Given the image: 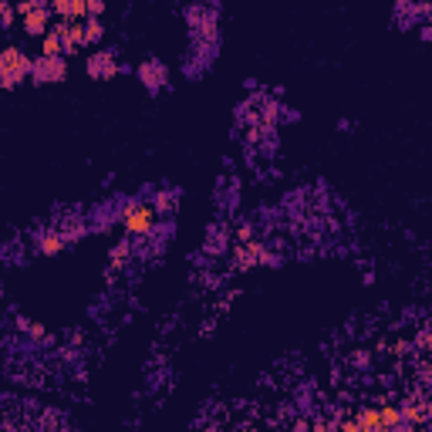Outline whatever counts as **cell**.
I'll list each match as a JSON object with an SVG mask.
<instances>
[{
  "mask_svg": "<svg viewBox=\"0 0 432 432\" xmlns=\"http://www.w3.org/2000/svg\"><path fill=\"white\" fill-rule=\"evenodd\" d=\"M31 78V58L20 48H4L0 51V88H18L20 81Z\"/></svg>",
  "mask_w": 432,
  "mask_h": 432,
  "instance_id": "6da1fadb",
  "label": "cell"
},
{
  "mask_svg": "<svg viewBox=\"0 0 432 432\" xmlns=\"http://www.w3.org/2000/svg\"><path fill=\"white\" fill-rule=\"evenodd\" d=\"M68 78V61L65 58H48L41 54L37 61H31V81L34 85H58Z\"/></svg>",
  "mask_w": 432,
  "mask_h": 432,
  "instance_id": "7a4b0ae2",
  "label": "cell"
},
{
  "mask_svg": "<svg viewBox=\"0 0 432 432\" xmlns=\"http://www.w3.org/2000/svg\"><path fill=\"white\" fill-rule=\"evenodd\" d=\"M51 31H54L58 37H61V44H65V54L81 51V48L88 44V37H85V20H58Z\"/></svg>",
  "mask_w": 432,
  "mask_h": 432,
  "instance_id": "3957f363",
  "label": "cell"
},
{
  "mask_svg": "<svg viewBox=\"0 0 432 432\" xmlns=\"http://www.w3.org/2000/svg\"><path fill=\"white\" fill-rule=\"evenodd\" d=\"M152 226H156V209L152 207H129L125 209V230L129 233H136V237H145V233H152Z\"/></svg>",
  "mask_w": 432,
  "mask_h": 432,
  "instance_id": "277c9868",
  "label": "cell"
},
{
  "mask_svg": "<svg viewBox=\"0 0 432 432\" xmlns=\"http://www.w3.org/2000/svg\"><path fill=\"white\" fill-rule=\"evenodd\" d=\"M20 24H24L27 37H44L51 31V11L48 7H31V11L20 14Z\"/></svg>",
  "mask_w": 432,
  "mask_h": 432,
  "instance_id": "5b68a950",
  "label": "cell"
},
{
  "mask_svg": "<svg viewBox=\"0 0 432 432\" xmlns=\"http://www.w3.org/2000/svg\"><path fill=\"white\" fill-rule=\"evenodd\" d=\"M54 7V14L61 20H85L88 11H85V0H48Z\"/></svg>",
  "mask_w": 432,
  "mask_h": 432,
  "instance_id": "8992f818",
  "label": "cell"
},
{
  "mask_svg": "<svg viewBox=\"0 0 432 432\" xmlns=\"http://www.w3.org/2000/svg\"><path fill=\"white\" fill-rule=\"evenodd\" d=\"M119 71L115 65V54H91V61H88V74H95V78H112Z\"/></svg>",
  "mask_w": 432,
  "mask_h": 432,
  "instance_id": "52a82bcc",
  "label": "cell"
},
{
  "mask_svg": "<svg viewBox=\"0 0 432 432\" xmlns=\"http://www.w3.org/2000/svg\"><path fill=\"white\" fill-rule=\"evenodd\" d=\"M138 74H142V81L149 88H159V81H166V68H162L159 61H145V65L138 68Z\"/></svg>",
  "mask_w": 432,
  "mask_h": 432,
  "instance_id": "ba28073f",
  "label": "cell"
},
{
  "mask_svg": "<svg viewBox=\"0 0 432 432\" xmlns=\"http://www.w3.org/2000/svg\"><path fill=\"white\" fill-rule=\"evenodd\" d=\"M41 54H48V58H65V44H61V37L48 31V34L41 37Z\"/></svg>",
  "mask_w": 432,
  "mask_h": 432,
  "instance_id": "9c48e42d",
  "label": "cell"
},
{
  "mask_svg": "<svg viewBox=\"0 0 432 432\" xmlns=\"http://www.w3.org/2000/svg\"><path fill=\"white\" fill-rule=\"evenodd\" d=\"M65 243H68L65 233H44V237H41V254H48V257H51V254H61Z\"/></svg>",
  "mask_w": 432,
  "mask_h": 432,
  "instance_id": "30bf717a",
  "label": "cell"
},
{
  "mask_svg": "<svg viewBox=\"0 0 432 432\" xmlns=\"http://www.w3.org/2000/svg\"><path fill=\"white\" fill-rule=\"evenodd\" d=\"M18 18V4L14 0H0V27H11Z\"/></svg>",
  "mask_w": 432,
  "mask_h": 432,
  "instance_id": "8fae6325",
  "label": "cell"
},
{
  "mask_svg": "<svg viewBox=\"0 0 432 432\" xmlns=\"http://www.w3.org/2000/svg\"><path fill=\"white\" fill-rule=\"evenodd\" d=\"M102 34H105L102 20H98V18H85V37H88V44H95V41H102Z\"/></svg>",
  "mask_w": 432,
  "mask_h": 432,
  "instance_id": "7c38bea8",
  "label": "cell"
},
{
  "mask_svg": "<svg viewBox=\"0 0 432 432\" xmlns=\"http://www.w3.org/2000/svg\"><path fill=\"white\" fill-rule=\"evenodd\" d=\"M85 11H88V18H102L105 14V0H85Z\"/></svg>",
  "mask_w": 432,
  "mask_h": 432,
  "instance_id": "4fadbf2b",
  "label": "cell"
},
{
  "mask_svg": "<svg viewBox=\"0 0 432 432\" xmlns=\"http://www.w3.org/2000/svg\"><path fill=\"white\" fill-rule=\"evenodd\" d=\"M14 4H18V14L31 11V7H48V0H14Z\"/></svg>",
  "mask_w": 432,
  "mask_h": 432,
  "instance_id": "5bb4252c",
  "label": "cell"
}]
</instances>
